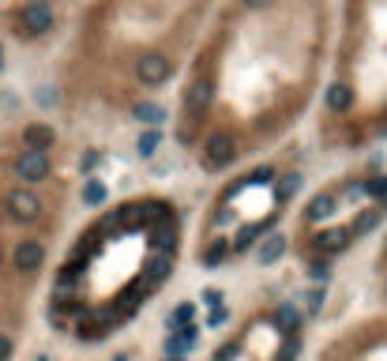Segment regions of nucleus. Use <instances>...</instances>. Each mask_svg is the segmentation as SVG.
<instances>
[{
	"label": "nucleus",
	"mask_w": 387,
	"mask_h": 361,
	"mask_svg": "<svg viewBox=\"0 0 387 361\" xmlns=\"http://www.w3.org/2000/svg\"><path fill=\"white\" fill-rule=\"evenodd\" d=\"M335 0H218L173 87L170 144L207 177L290 144L331 68Z\"/></svg>",
	"instance_id": "nucleus-1"
},
{
	"label": "nucleus",
	"mask_w": 387,
	"mask_h": 361,
	"mask_svg": "<svg viewBox=\"0 0 387 361\" xmlns=\"http://www.w3.org/2000/svg\"><path fill=\"white\" fill-rule=\"evenodd\" d=\"M218 0H83L64 34L57 91L72 120L120 128L177 87Z\"/></svg>",
	"instance_id": "nucleus-2"
},
{
	"label": "nucleus",
	"mask_w": 387,
	"mask_h": 361,
	"mask_svg": "<svg viewBox=\"0 0 387 361\" xmlns=\"http://www.w3.org/2000/svg\"><path fill=\"white\" fill-rule=\"evenodd\" d=\"M184 207L170 192H132L102 203L53 271L49 324L80 343H102L136 320L177 275Z\"/></svg>",
	"instance_id": "nucleus-3"
},
{
	"label": "nucleus",
	"mask_w": 387,
	"mask_h": 361,
	"mask_svg": "<svg viewBox=\"0 0 387 361\" xmlns=\"http://www.w3.org/2000/svg\"><path fill=\"white\" fill-rule=\"evenodd\" d=\"M312 117L327 155L387 144V0H335L331 68Z\"/></svg>",
	"instance_id": "nucleus-4"
},
{
	"label": "nucleus",
	"mask_w": 387,
	"mask_h": 361,
	"mask_svg": "<svg viewBox=\"0 0 387 361\" xmlns=\"http://www.w3.org/2000/svg\"><path fill=\"white\" fill-rule=\"evenodd\" d=\"M222 189L215 192L203 215L200 264L222 267L234 256H245L252 245L274 229L282 211L301 189V158L290 144L222 173Z\"/></svg>",
	"instance_id": "nucleus-5"
},
{
	"label": "nucleus",
	"mask_w": 387,
	"mask_h": 361,
	"mask_svg": "<svg viewBox=\"0 0 387 361\" xmlns=\"http://www.w3.org/2000/svg\"><path fill=\"white\" fill-rule=\"evenodd\" d=\"M387 218V162L361 158L338 170L305 196L293 222V253L308 279H327L331 264L346 256L361 237L376 234Z\"/></svg>",
	"instance_id": "nucleus-6"
},
{
	"label": "nucleus",
	"mask_w": 387,
	"mask_h": 361,
	"mask_svg": "<svg viewBox=\"0 0 387 361\" xmlns=\"http://www.w3.org/2000/svg\"><path fill=\"white\" fill-rule=\"evenodd\" d=\"M83 0H0V30L19 46H46L68 34Z\"/></svg>",
	"instance_id": "nucleus-7"
},
{
	"label": "nucleus",
	"mask_w": 387,
	"mask_h": 361,
	"mask_svg": "<svg viewBox=\"0 0 387 361\" xmlns=\"http://www.w3.org/2000/svg\"><path fill=\"white\" fill-rule=\"evenodd\" d=\"M376 267H380V275H383V293H387V237H383L380 253H376Z\"/></svg>",
	"instance_id": "nucleus-8"
}]
</instances>
